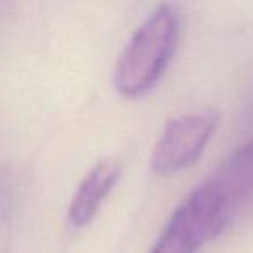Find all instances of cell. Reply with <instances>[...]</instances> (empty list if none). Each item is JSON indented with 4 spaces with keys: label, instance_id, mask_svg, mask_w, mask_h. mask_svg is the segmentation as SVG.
Listing matches in <instances>:
<instances>
[{
    "label": "cell",
    "instance_id": "cell-1",
    "mask_svg": "<svg viewBox=\"0 0 253 253\" xmlns=\"http://www.w3.org/2000/svg\"><path fill=\"white\" fill-rule=\"evenodd\" d=\"M180 37V14L162 4L144 19L120 56L115 87L125 97H139L155 87L172 61Z\"/></svg>",
    "mask_w": 253,
    "mask_h": 253
},
{
    "label": "cell",
    "instance_id": "cell-2",
    "mask_svg": "<svg viewBox=\"0 0 253 253\" xmlns=\"http://www.w3.org/2000/svg\"><path fill=\"white\" fill-rule=\"evenodd\" d=\"M234 220L224 198L205 180L173 211L149 253H198Z\"/></svg>",
    "mask_w": 253,
    "mask_h": 253
},
{
    "label": "cell",
    "instance_id": "cell-3",
    "mask_svg": "<svg viewBox=\"0 0 253 253\" xmlns=\"http://www.w3.org/2000/svg\"><path fill=\"white\" fill-rule=\"evenodd\" d=\"M217 111L187 113L167 123L151 155V167L160 175H172L193 165L218 128Z\"/></svg>",
    "mask_w": 253,
    "mask_h": 253
},
{
    "label": "cell",
    "instance_id": "cell-4",
    "mask_svg": "<svg viewBox=\"0 0 253 253\" xmlns=\"http://www.w3.org/2000/svg\"><path fill=\"white\" fill-rule=\"evenodd\" d=\"M208 182L224 198L236 218L253 205V139L231 153Z\"/></svg>",
    "mask_w": 253,
    "mask_h": 253
},
{
    "label": "cell",
    "instance_id": "cell-5",
    "mask_svg": "<svg viewBox=\"0 0 253 253\" xmlns=\"http://www.w3.org/2000/svg\"><path fill=\"white\" fill-rule=\"evenodd\" d=\"M120 177V165L113 160L99 162L80 182L73 200L70 203L68 218L75 227L90 224L92 218L101 210L102 203L109 196Z\"/></svg>",
    "mask_w": 253,
    "mask_h": 253
}]
</instances>
